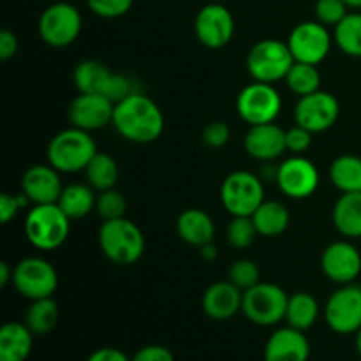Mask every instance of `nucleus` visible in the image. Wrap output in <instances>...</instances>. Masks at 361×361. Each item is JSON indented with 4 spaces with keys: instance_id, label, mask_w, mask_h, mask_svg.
I'll list each match as a JSON object with an SVG mask.
<instances>
[{
    "instance_id": "obj_1",
    "label": "nucleus",
    "mask_w": 361,
    "mask_h": 361,
    "mask_svg": "<svg viewBox=\"0 0 361 361\" xmlns=\"http://www.w3.org/2000/svg\"><path fill=\"white\" fill-rule=\"evenodd\" d=\"M111 123L123 140L137 145L154 143L164 133V115L157 102L137 90L116 102Z\"/></svg>"
},
{
    "instance_id": "obj_2",
    "label": "nucleus",
    "mask_w": 361,
    "mask_h": 361,
    "mask_svg": "<svg viewBox=\"0 0 361 361\" xmlns=\"http://www.w3.org/2000/svg\"><path fill=\"white\" fill-rule=\"evenodd\" d=\"M97 240L102 254L118 267L137 263L145 252L143 231L126 217L102 222Z\"/></svg>"
},
{
    "instance_id": "obj_3",
    "label": "nucleus",
    "mask_w": 361,
    "mask_h": 361,
    "mask_svg": "<svg viewBox=\"0 0 361 361\" xmlns=\"http://www.w3.org/2000/svg\"><path fill=\"white\" fill-rule=\"evenodd\" d=\"M97 145L88 130L71 126L51 137L48 145V164L60 173L85 171L88 162L97 154Z\"/></svg>"
},
{
    "instance_id": "obj_4",
    "label": "nucleus",
    "mask_w": 361,
    "mask_h": 361,
    "mask_svg": "<svg viewBox=\"0 0 361 361\" xmlns=\"http://www.w3.org/2000/svg\"><path fill=\"white\" fill-rule=\"evenodd\" d=\"M71 219L56 203L34 204L25 219V236L39 250H55L66 243Z\"/></svg>"
},
{
    "instance_id": "obj_5",
    "label": "nucleus",
    "mask_w": 361,
    "mask_h": 361,
    "mask_svg": "<svg viewBox=\"0 0 361 361\" xmlns=\"http://www.w3.org/2000/svg\"><path fill=\"white\" fill-rule=\"evenodd\" d=\"M74 85L80 94H99L111 102H120L136 92L129 76L113 73L99 60H83L74 69Z\"/></svg>"
},
{
    "instance_id": "obj_6",
    "label": "nucleus",
    "mask_w": 361,
    "mask_h": 361,
    "mask_svg": "<svg viewBox=\"0 0 361 361\" xmlns=\"http://www.w3.org/2000/svg\"><path fill=\"white\" fill-rule=\"evenodd\" d=\"M245 63L254 81L275 85L286 80L295 59L288 42L279 39H261L249 49Z\"/></svg>"
},
{
    "instance_id": "obj_7",
    "label": "nucleus",
    "mask_w": 361,
    "mask_h": 361,
    "mask_svg": "<svg viewBox=\"0 0 361 361\" xmlns=\"http://www.w3.org/2000/svg\"><path fill=\"white\" fill-rule=\"evenodd\" d=\"M289 295L277 284L259 282L243 291L242 312L257 326H275L286 317Z\"/></svg>"
},
{
    "instance_id": "obj_8",
    "label": "nucleus",
    "mask_w": 361,
    "mask_h": 361,
    "mask_svg": "<svg viewBox=\"0 0 361 361\" xmlns=\"http://www.w3.org/2000/svg\"><path fill=\"white\" fill-rule=\"evenodd\" d=\"M264 201L259 176L250 171H233L221 185V203L231 217H252Z\"/></svg>"
},
{
    "instance_id": "obj_9",
    "label": "nucleus",
    "mask_w": 361,
    "mask_h": 361,
    "mask_svg": "<svg viewBox=\"0 0 361 361\" xmlns=\"http://www.w3.org/2000/svg\"><path fill=\"white\" fill-rule=\"evenodd\" d=\"M83 18L80 9L69 2H55L39 16L37 32L42 42L51 48L71 46L81 34Z\"/></svg>"
},
{
    "instance_id": "obj_10",
    "label": "nucleus",
    "mask_w": 361,
    "mask_h": 361,
    "mask_svg": "<svg viewBox=\"0 0 361 361\" xmlns=\"http://www.w3.org/2000/svg\"><path fill=\"white\" fill-rule=\"evenodd\" d=\"M236 111L249 127L271 123L281 115L282 97L274 85L252 81L240 90L236 97Z\"/></svg>"
},
{
    "instance_id": "obj_11",
    "label": "nucleus",
    "mask_w": 361,
    "mask_h": 361,
    "mask_svg": "<svg viewBox=\"0 0 361 361\" xmlns=\"http://www.w3.org/2000/svg\"><path fill=\"white\" fill-rule=\"evenodd\" d=\"M13 284L23 298L41 300L55 295L59 274L49 261L42 257H25L14 267Z\"/></svg>"
},
{
    "instance_id": "obj_12",
    "label": "nucleus",
    "mask_w": 361,
    "mask_h": 361,
    "mask_svg": "<svg viewBox=\"0 0 361 361\" xmlns=\"http://www.w3.org/2000/svg\"><path fill=\"white\" fill-rule=\"evenodd\" d=\"M286 42L291 49L295 62L319 66L330 53L334 37H331L326 25L314 20L302 21V23L296 25Z\"/></svg>"
},
{
    "instance_id": "obj_13",
    "label": "nucleus",
    "mask_w": 361,
    "mask_h": 361,
    "mask_svg": "<svg viewBox=\"0 0 361 361\" xmlns=\"http://www.w3.org/2000/svg\"><path fill=\"white\" fill-rule=\"evenodd\" d=\"M324 319L331 331L353 335L361 330V288L356 284L341 286L331 293L324 307Z\"/></svg>"
},
{
    "instance_id": "obj_14",
    "label": "nucleus",
    "mask_w": 361,
    "mask_h": 361,
    "mask_svg": "<svg viewBox=\"0 0 361 361\" xmlns=\"http://www.w3.org/2000/svg\"><path fill=\"white\" fill-rule=\"evenodd\" d=\"M275 182L291 200H307L319 187V171L310 159L291 155L275 168Z\"/></svg>"
},
{
    "instance_id": "obj_15",
    "label": "nucleus",
    "mask_w": 361,
    "mask_h": 361,
    "mask_svg": "<svg viewBox=\"0 0 361 361\" xmlns=\"http://www.w3.org/2000/svg\"><path fill=\"white\" fill-rule=\"evenodd\" d=\"M235 18L222 2H214L201 7L194 20V34L197 41L208 49H221L231 42L235 35Z\"/></svg>"
},
{
    "instance_id": "obj_16",
    "label": "nucleus",
    "mask_w": 361,
    "mask_h": 361,
    "mask_svg": "<svg viewBox=\"0 0 361 361\" xmlns=\"http://www.w3.org/2000/svg\"><path fill=\"white\" fill-rule=\"evenodd\" d=\"M341 116V102L334 94L317 90L298 97L295 106V122L312 134L324 133L337 123Z\"/></svg>"
},
{
    "instance_id": "obj_17",
    "label": "nucleus",
    "mask_w": 361,
    "mask_h": 361,
    "mask_svg": "<svg viewBox=\"0 0 361 361\" xmlns=\"http://www.w3.org/2000/svg\"><path fill=\"white\" fill-rule=\"evenodd\" d=\"M321 270L335 284H355L361 274L360 250L349 240L330 243L321 254Z\"/></svg>"
},
{
    "instance_id": "obj_18",
    "label": "nucleus",
    "mask_w": 361,
    "mask_h": 361,
    "mask_svg": "<svg viewBox=\"0 0 361 361\" xmlns=\"http://www.w3.org/2000/svg\"><path fill=\"white\" fill-rule=\"evenodd\" d=\"M113 111H115V102L104 95L80 94L71 101L67 108V118L73 127L94 133L104 129L113 122Z\"/></svg>"
},
{
    "instance_id": "obj_19",
    "label": "nucleus",
    "mask_w": 361,
    "mask_h": 361,
    "mask_svg": "<svg viewBox=\"0 0 361 361\" xmlns=\"http://www.w3.org/2000/svg\"><path fill=\"white\" fill-rule=\"evenodd\" d=\"M62 190L60 171H56L51 164L30 166L21 176V194L32 204L59 203Z\"/></svg>"
},
{
    "instance_id": "obj_20",
    "label": "nucleus",
    "mask_w": 361,
    "mask_h": 361,
    "mask_svg": "<svg viewBox=\"0 0 361 361\" xmlns=\"http://www.w3.org/2000/svg\"><path fill=\"white\" fill-rule=\"evenodd\" d=\"M245 152L261 162H271L282 157L286 150V130L275 122L250 126L243 140Z\"/></svg>"
},
{
    "instance_id": "obj_21",
    "label": "nucleus",
    "mask_w": 361,
    "mask_h": 361,
    "mask_svg": "<svg viewBox=\"0 0 361 361\" xmlns=\"http://www.w3.org/2000/svg\"><path fill=\"white\" fill-rule=\"evenodd\" d=\"M310 344L305 331L284 326L275 330L264 344V361H309Z\"/></svg>"
},
{
    "instance_id": "obj_22",
    "label": "nucleus",
    "mask_w": 361,
    "mask_h": 361,
    "mask_svg": "<svg viewBox=\"0 0 361 361\" xmlns=\"http://www.w3.org/2000/svg\"><path fill=\"white\" fill-rule=\"evenodd\" d=\"M243 291L231 281H219L208 286L203 295V312L214 321H228L242 310Z\"/></svg>"
},
{
    "instance_id": "obj_23",
    "label": "nucleus",
    "mask_w": 361,
    "mask_h": 361,
    "mask_svg": "<svg viewBox=\"0 0 361 361\" xmlns=\"http://www.w3.org/2000/svg\"><path fill=\"white\" fill-rule=\"evenodd\" d=\"M176 233L182 242L200 249V247L214 242L215 222L204 210L187 208L176 219Z\"/></svg>"
},
{
    "instance_id": "obj_24",
    "label": "nucleus",
    "mask_w": 361,
    "mask_h": 361,
    "mask_svg": "<svg viewBox=\"0 0 361 361\" xmlns=\"http://www.w3.org/2000/svg\"><path fill=\"white\" fill-rule=\"evenodd\" d=\"M34 348V334L25 323H6L0 328V361H27Z\"/></svg>"
},
{
    "instance_id": "obj_25",
    "label": "nucleus",
    "mask_w": 361,
    "mask_h": 361,
    "mask_svg": "<svg viewBox=\"0 0 361 361\" xmlns=\"http://www.w3.org/2000/svg\"><path fill=\"white\" fill-rule=\"evenodd\" d=\"M331 221L335 229L348 240L361 238V192L341 194L334 204Z\"/></svg>"
},
{
    "instance_id": "obj_26",
    "label": "nucleus",
    "mask_w": 361,
    "mask_h": 361,
    "mask_svg": "<svg viewBox=\"0 0 361 361\" xmlns=\"http://www.w3.org/2000/svg\"><path fill=\"white\" fill-rule=\"evenodd\" d=\"M252 221L257 229V235L275 238L289 228L291 214H289L288 207L281 201L264 200L261 207L252 214Z\"/></svg>"
},
{
    "instance_id": "obj_27",
    "label": "nucleus",
    "mask_w": 361,
    "mask_h": 361,
    "mask_svg": "<svg viewBox=\"0 0 361 361\" xmlns=\"http://www.w3.org/2000/svg\"><path fill=\"white\" fill-rule=\"evenodd\" d=\"M95 192L97 190L92 189L88 183L87 185L85 183H71V185L63 187L56 204L66 212L71 221L83 219L95 210V203H97Z\"/></svg>"
},
{
    "instance_id": "obj_28",
    "label": "nucleus",
    "mask_w": 361,
    "mask_h": 361,
    "mask_svg": "<svg viewBox=\"0 0 361 361\" xmlns=\"http://www.w3.org/2000/svg\"><path fill=\"white\" fill-rule=\"evenodd\" d=\"M317 317H319V303L310 293L298 291L289 296L284 317L288 326L307 331L316 324Z\"/></svg>"
},
{
    "instance_id": "obj_29",
    "label": "nucleus",
    "mask_w": 361,
    "mask_h": 361,
    "mask_svg": "<svg viewBox=\"0 0 361 361\" xmlns=\"http://www.w3.org/2000/svg\"><path fill=\"white\" fill-rule=\"evenodd\" d=\"M330 180L335 189L345 192H361V157L342 154L330 166Z\"/></svg>"
},
{
    "instance_id": "obj_30",
    "label": "nucleus",
    "mask_w": 361,
    "mask_h": 361,
    "mask_svg": "<svg viewBox=\"0 0 361 361\" xmlns=\"http://www.w3.org/2000/svg\"><path fill=\"white\" fill-rule=\"evenodd\" d=\"M85 175H87L88 185L97 190V192L115 189L120 176L118 164H116V161L109 154L97 152L92 157V161L88 162L87 169H85Z\"/></svg>"
},
{
    "instance_id": "obj_31",
    "label": "nucleus",
    "mask_w": 361,
    "mask_h": 361,
    "mask_svg": "<svg viewBox=\"0 0 361 361\" xmlns=\"http://www.w3.org/2000/svg\"><path fill=\"white\" fill-rule=\"evenodd\" d=\"M59 317V303L53 300V296H49V298L34 300L30 303V307L25 312L23 323L30 328V331L34 335H46L56 326Z\"/></svg>"
},
{
    "instance_id": "obj_32",
    "label": "nucleus",
    "mask_w": 361,
    "mask_h": 361,
    "mask_svg": "<svg viewBox=\"0 0 361 361\" xmlns=\"http://www.w3.org/2000/svg\"><path fill=\"white\" fill-rule=\"evenodd\" d=\"M334 41L344 55L361 59V13L353 11L334 27Z\"/></svg>"
},
{
    "instance_id": "obj_33",
    "label": "nucleus",
    "mask_w": 361,
    "mask_h": 361,
    "mask_svg": "<svg viewBox=\"0 0 361 361\" xmlns=\"http://www.w3.org/2000/svg\"><path fill=\"white\" fill-rule=\"evenodd\" d=\"M284 81L289 90L298 97L321 90V73L317 66H312V63L295 62L289 73L286 74Z\"/></svg>"
},
{
    "instance_id": "obj_34",
    "label": "nucleus",
    "mask_w": 361,
    "mask_h": 361,
    "mask_svg": "<svg viewBox=\"0 0 361 361\" xmlns=\"http://www.w3.org/2000/svg\"><path fill=\"white\" fill-rule=\"evenodd\" d=\"M95 212L99 217L104 221H115V219L126 217L127 200L120 190L108 189L99 192L97 203H95Z\"/></svg>"
},
{
    "instance_id": "obj_35",
    "label": "nucleus",
    "mask_w": 361,
    "mask_h": 361,
    "mask_svg": "<svg viewBox=\"0 0 361 361\" xmlns=\"http://www.w3.org/2000/svg\"><path fill=\"white\" fill-rule=\"evenodd\" d=\"M257 235V229L254 226L252 217H233L228 226V242L235 249L243 250L249 249L254 243Z\"/></svg>"
},
{
    "instance_id": "obj_36",
    "label": "nucleus",
    "mask_w": 361,
    "mask_h": 361,
    "mask_svg": "<svg viewBox=\"0 0 361 361\" xmlns=\"http://www.w3.org/2000/svg\"><path fill=\"white\" fill-rule=\"evenodd\" d=\"M229 281L242 291H247L252 286L261 282V271L257 264L250 259H238L229 268Z\"/></svg>"
},
{
    "instance_id": "obj_37",
    "label": "nucleus",
    "mask_w": 361,
    "mask_h": 361,
    "mask_svg": "<svg viewBox=\"0 0 361 361\" xmlns=\"http://www.w3.org/2000/svg\"><path fill=\"white\" fill-rule=\"evenodd\" d=\"M349 13V7L344 0H317L316 20L326 27H337Z\"/></svg>"
},
{
    "instance_id": "obj_38",
    "label": "nucleus",
    "mask_w": 361,
    "mask_h": 361,
    "mask_svg": "<svg viewBox=\"0 0 361 361\" xmlns=\"http://www.w3.org/2000/svg\"><path fill=\"white\" fill-rule=\"evenodd\" d=\"M134 0H87V6L95 16L104 20H116L122 18L133 9Z\"/></svg>"
},
{
    "instance_id": "obj_39",
    "label": "nucleus",
    "mask_w": 361,
    "mask_h": 361,
    "mask_svg": "<svg viewBox=\"0 0 361 361\" xmlns=\"http://www.w3.org/2000/svg\"><path fill=\"white\" fill-rule=\"evenodd\" d=\"M312 137L314 134L310 130L296 123L295 127L286 130V150L293 155H303L312 147Z\"/></svg>"
},
{
    "instance_id": "obj_40",
    "label": "nucleus",
    "mask_w": 361,
    "mask_h": 361,
    "mask_svg": "<svg viewBox=\"0 0 361 361\" xmlns=\"http://www.w3.org/2000/svg\"><path fill=\"white\" fill-rule=\"evenodd\" d=\"M30 201L23 196V194H9V192H4L0 196V221L2 224H9L18 214H20L21 208H25Z\"/></svg>"
},
{
    "instance_id": "obj_41",
    "label": "nucleus",
    "mask_w": 361,
    "mask_h": 361,
    "mask_svg": "<svg viewBox=\"0 0 361 361\" xmlns=\"http://www.w3.org/2000/svg\"><path fill=\"white\" fill-rule=\"evenodd\" d=\"M229 137H231V130L224 122H212L203 130V143L214 150L226 147Z\"/></svg>"
},
{
    "instance_id": "obj_42",
    "label": "nucleus",
    "mask_w": 361,
    "mask_h": 361,
    "mask_svg": "<svg viewBox=\"0 0 361 361\" xmlns=\"http://www.w3.org/2000/svg\"><path fill=\"white\" fill-rule=\"evenodd\" d=\"M130 361H175V356L168 348L159 344L145 345V348L137 349Z\"/></svg>"
},
{
    "instance_id": "obj_43",
    "label": "nucleus",
    "mask_w": 361,
    "mask_h": 361,
    "mask_svg": "<svg viewBox=\"0 0 361 361\" xmlns=\"http://www.w3.org/2000/svg\"><path fill=\"white\" fill-rule=\"evenodd\" d=\"M18 37L11 30L0 32V60L7 62L18 53Z\"/></svg>"
},
{
    "instance_id": "obj_44",
    "label": "nucleus",
    "mask_w": 361,
    "mask_h": 361,
    "mask_svg": "<svg viewBox=\"0 0 361 361\" xmlns=\"http://www.w3.org/2000/svg\"><path fill=\"white\" fill-rule=\"evenodd\" d=\"M87 361H130V358L116 348H101L92 353Z\"/></svg>"
},
{
    "instance_id": "obj_45",
    "label": "nucleus",
    "mask_w": 361,
    "mask_h": 361,
    "mask_svg": "<svg viewBox=\"0 0 361 361\" xmlns=\"http://www.w3.org/2000/svg\"><path fill=\"white\" fill-rule=\"evenodd\" d=\"M13 274H14V268L11 270L9 263L2 261V263H0V288H6L9 282H13Z\"/></svg>"
},
{
    "instance_id": "obj_46",
    "label": "nucleus",
    "mask_w": 361,
    "mask_h": 361,
    "mask_svg": "<svg viewBox=\"0 0 361 361\" xmlns=\"http://www.w3.org/2000/svg\"><path fill=\"white\" fill-rule=\"evenodd\" d=\"M200 254L204 261H214L215 257H217L219 252H217V247L214 245V242H210V243H207V245L200 247Z\"/></svg>"
},
{
    "instance_id": "obj_47",
    "label": "nucleus",
    "mask_w": 361,
    "mask_h": 361,
    "mask_svg": "<svg viewBox=\"0 0 361 361\" xmlns=\"http://www.w3.org/2000/svg\"><path fill=\"white\" fill-rule=\"evenodd\" d=\"M345 4H348L349 9L353 11H360L361 9V0H344Z\"/></svg>"
},
{
    "instance_id": "obj_48",
    "label": "nucleus",
    "mask_w": 361,
    "mask_h": 361,
    "mask_svg": "<svg viewBox=\"0 0 361 361\" xmlns=\"http://www.w3.org/2000/svg\"><path fill=\"white\" fill-rule=\"evenodd\" d=\"M356 351H358V355L361 356V330L356 334Z\"/></svg>"
},
{
    "instance_id": "obj_49",
    "label": "nucleus",
    "mask_w": 361,
    "mask_h": 361,
    "mask_svg": "<svg viewBox=\"0 0 361 361\" xmlns=\"http://www.w3.org/2000/svg\"><path fill=\"white\" fill-rule=\"evenodd\" d=\"M214 2H224V0H214Z\"/></svg>"
}]
</instances>
